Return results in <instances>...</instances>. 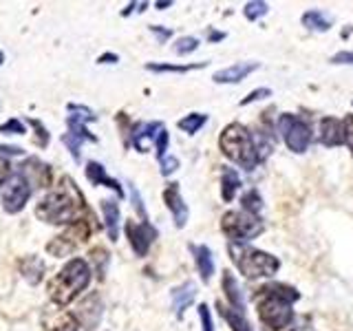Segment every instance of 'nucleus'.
Wrapping results in <instances>:
<instances>
[{
    "instance_id": "obj_44",
    "label": "nucleus",
    "mask_w": 353,
    "mask_h": 331,
    "mask_svg": "<svg viewBox=\"0 0 353 331\" xmlns=\"http://www.w3.org/2000/svg\"><path fill=\"white\" fill-rule=\"evenodd\" d=\"M210 40H223L225 36H223V33H219V31H210V36H208Z\"/></svg>"
},
{
    "instance_id": "obj_1",
    "label": "nucleus",
    "mask_w": 353,
    "mask_h": 331,
    "mask_svg": "<svg viewBox=\"0 0 353 331\" xmlns=\"http://www.w3.org/2000/svg\"><path fill=\"white\" fill-rule=\"evenodd\" d=\"M84 212V197L77 183L71 177H62L60 183L42 199L36 208V217L44 223H77L82 221L80 214Z\"/></svg>"
},
{
    "instance_id": "obj_39",
    "label": "nucleus",
    "mask_w": 353,
    "mask_h": 331,
    "mask_svg": "<svg viewBox=\"0 0 353 331\" xmlns=\"http://www.w3.org/2000/svg\"><path fill=\"white\" fill-rule=\"evenodd\" d=\"M334 64H353V51H340L331 58Z\"/></svg>"
},
{
    "instance_id": "obj_24",
    "label": "nucleus",
    "mask_w": 353,
    "mask_h": 331,
    "mask_svg": "<svg viewBox=\"0 0 353 331\" xmlns=\"http://www.w3.org/2000/svg\"><path fill=\"white\" fill-rule=\"evenodd\" d=\"M75 248H77V243L69 234H60L49 243L47 252H51L53 257H66V254H71Z\"/></svg>"
},
{
    "instance_id": "obj_6",
    "label": "nucleus",
    "mask_w": 353,
    "mask_h": 331,
    "mask_svg": "<svg viewBox=\"0 0 353 331\" xmlns=\"http://www.w3.org/2000/svg\"><path fill=\"white\" fill-rule=\"evenodd\" d=\"M221 230L234 241V243H245L254 237H259L263 232V221L252 214V212H228L223 214V221H221Z\"/></svg>"
},
{
    "instance_id": "obj_46",
    "label": "nucleus",
    "mask_w": 353,
    "mask_h": 331,
    "mask_svg": "<svg viewBox=\"0 0 353 331\" xmlns=\"http://www.w3.org/2000/svg\"><path fill=\"white\" fill-rule=\"evenodd\" d=\"M5 62V53L3 51H0V64H3Z\"/></svg>"
},
{
    "instance_id": "obj_37",
    "label": "nucleus",
    "mask_w": 353,
    "mask_h": 331,
    "mask_svg": "<svg viewBox=\"0 0 353 331\" xmlns=\"http://www.w3.org/2000/svg\"><path fill=\"white\" fill-rule=\"evenodd\" d=\"M29 124L38 130V135H40V146H47V141H49V132H47V128H44L38 119H29Z\"/></svg>"
},
{
    "instance_id": "obj_25",
    "label": "nucleus",
    "mask_w": 353,
    "mask_h": 331,
    "mask_svg": "<svg viewBox=\"0 0 353 331\" xmlns=\"http://www.w3.org/2000/svg\"><path fill=\"white\" fill-rule=\"evenodd\" d=\"M205 121H208L205 113H190V115H185L183 119L176 121V126H179L183 132H188V135H194V132H199V128H201Z\"/></svg>"
},
{
    "instance_id": "obj_15",
    "label": "nucleus",
    "mask_w": 353,
    "mask_h": 331,
    "mask_svg": "<svg viewBox=\"0 0 353 331\" xmlns=\"http://www.w3.org/2000/svg\"><path fill=\"white\" fill-rule=\"evenodd\" d=\"M86 177H88V181H91L93 185H106V188H113V190H115L119 197H124V190H121V185H119L115 179H110V177L106 174V170H104V166H102V163H97V161H88V166H86Z\"/></svg>"
},
{
    "instance_id": "obj_5",
    "label": "nucleus",
    "mask_w": 353,
    "mask_h": 331,
    "mask_svg": "<svg viewBox=\"0 0 353 331\" xmlns=\"http://www.w3.org/2000/svg\"><path fill=\"white\" fill-rule=\"evenodd\" d=\"M230 254L239 272L248 279H261V276H272L279 272V259L268 252L250 248L245 243H230Z\"/></svg>"
},
{
    "instance_id": "obj_11",
    "label": "nucleus",
    "mask_w": 353,
    "mask_h": 331,
    "mask_svg": "<svg viewBox=\"0 0 353 331\" xmlns=\"http://www.w3.org/2000/svg\"><path fill=\"white\" fill-rule=\"evenodd\" d=\"M20 177H25L29 185H36V188H42V185H51L53 181V172L47 163H42L40 159H29L20 166L18 170Z\"/></svg>"
},
{
    "instance_id": "obj_32",
    "label": "nucleus",
    "mask_w": 353,
    "mask_h": 331,
    "mask_svg": "<svg viewBox=\"0 0 353 331\" xmlns=\"http://www.w3.org/2000/svg\"><path fill=\"white\" fill-rule=\"evenodd\" d=\"M165 150H168V130L161 128L157 132V157H159V161L165 157Z\"/></svg>"
},
{
    "instance_id": "obj_34",
    "label": "nucleus",
    "mask_w": 353,
    "mask_h": 331,
    "mask_svg": "<svg viewBox=\"0 0 353 331\" xmlns=\"http://www.w3.org/2000/svg\"><path fill=\"white\" fill-rule=\"evenodd\" d=\"M176 168H179V159H176V157H170V154H165V157L161 159V174H163V177H168V174H172Z\"/></svg>"
},
{
    "instance_id": "obj_28",
    "label": "nucleus",
    "mask_w": 353,
    "mask_h": 331,
    "mask_svg": "<svg viewBox=\"0 0 353 331\" xmlns=\"http://www.w3.org/2000/svg\"><path fill=\"white\" fill-rule=\"evenodd\" d=\"M241 203H243V210H245V212H252V214L259 217L261 208H263V199H261V194L256 190H250V192L243 194Z\"/></svg>"
},
{
    "instance_id": "obj_21",
    "label": "nucleus",
    "mask_w": 353,
    "mask_h": 331,
    "mask_svg": "<svg viewBox=\"0 0 353 331\" xmlns=\"http://www.w3.org/2000/svg\"><path fill=\"white\" fill-rule=\"evenodd\" d=\"M20 272L31 285H36V283H40L42 274H44V263L38 257H27L20 261Z\"/></svg>"
},
{
    "instance_id": "obj_40",
    "label": "nucleus",
    "mask_w": 353,
    "mask_h": 331,
    "mask_svg": "<svg viewBox=\"0 0 353 331\" xmlns=\"http://www.w3.org/2000/svg\"><path fill=\"white\" fill-rule=\"evenodd\" d=\"M11 174V166L7 163V159L0 157V188H5V181L9 179Z\"/></svg>"
},
{
    "instance_id": "obj_41",
    "label": "nucleus",
    "mask_w": 353,
    "mask_h": 331,
    "mask_svg": "<svg viewBox=\"0 0 353 331\" xmlns=\"http://www.w3.org/2000/svg\"><path fill=\"white\" fill-rule=\"evenodd\" d=\"M150 31H152V33H157V38H159L161 42L170 38V31H168V29H161L159 25H150Z\"/></svg>"
},
{
    "instance_id": "obj_18",
    "label": "nucleus",
    "mask_w": 353,
    "mask_h": 331,
    "mask_svg": "<svg viewBox=\"0 0 353 331\" xmlns=\"http://www.w3.org/2000/svg\"><path fill=\"white\" fill-rule=\"evenodd\" d=\"M102 212H104V223H106V232L110 241H117L119 237V205L113 201V199H106L102 201Z\"/></svg>"
},
{
    "instance_id": "obj_16",
    "label": "nucleus",
    "mask_w": 353,
    "mask_h": 331,
    "mask_svg": "<svg viewBox=\"0 0 353 331\" xmlns=\"http://www.w3.org/2000/svg\"><path fill=\"white\" fill-rule=\"evenodd\" d=\"M190 250L194 252V261H196L199 274H201L203 283H208L210 279H212V274H214V259H212V252H210L205 245H190Z\"/></svg>"
},
{
    "instance_id": "obj_9",
    "label": "nucleus",
    "mask_w": 353,
    "mask_h": 331,
    "mask_svg": "<svg viewBox=\"0 0 353 331\" xmlns=\"http://www.w3.org/2000/svg\"><path fill=\"white\" fill-rule=\"evenodd\" d=\"M126 237L130 241V248L137 257H146V252L150 250V243L157 239V230H154L148 221H141V223H135V221H128L126 223Z\"/></svg>"
},
{
    "instance_id": "obj_26",
    "label": "nucleus",
    "mask_w": 353,
    "mask_h": 331,
    "mask_svg": "<svg viewBox=\"0 0 353 331\" xmlns=\"http://www.w3.org/2000/svg\"><path fill=\"white\" fill-rule=\"evenodd\" d=\"M163 126L159 124V121H150V124H139L135 130H132V143H135V148L139 150L141 143H143V137L150 139L154 137V132H159Z\"/></svg>"
},
{
    "instance_id": "obj_36",
    "label": "nucleus",
    "mask_w": 353,
    "mask_h": 331,
    "mask_svg": "<svg viewBox=\"0 0 353 331\" xmlns=\"http://www.w3.org/2000/svg\"><path fill=\"white\" fill-rule=\"evenodd\" d=\"M0 132H14V135H22V132H25V124L18 121V119H9L7 124L0 126Z\"/></svg>"
},
{
    "instance_id": "obj_30",
    "label": "nucleus",
    "mask_w": 353,
    "mask_h": 331,
    "mask_svg": "<svg viewBox=\"0 0 353 331\" xmlns=\"http://www.w3.org/2000/svg\"><path fill=\"white\" fill-rule=\"evenodd\" d=\"M196 47H199V40L192 38V36H185V38H179V40H176V44H174V53L188 55V53H192Z\"/></svg>"
},
{
    "instance_id": "obj_42",
    "label": "nucleus",
    "mask_w": 353,
    "mask_h": 331,
    "mask_svg": "<svg viewBox=\"0 0 353 331\" xmlns=\"http://www.w3.org/2000/svg\"><path fill=\"white\" fill-rule=\"evenodd\" d=\"M25 150H22L20 146H0V154H22Z\"/></svg>"
},
{
    "instance_id": "obj_19",
    "label": "nucleus",
    "mask_w": 353,
    "mask_h": 331,
    "mask_svg": "<svg viewBox=\"0 0 353 331\" xmlns=\"http://www.w3.org/2000/svg\"><path fill=\"white\" fill-rule=\"evenodd\" d=\"M241 188V177L234 168H223L221 170V197L223 201H232L234 194Z\"/></svg>"
},
{
    "instance_id": "obj_14",
    "label": "nucleus",
    "mask_w": 353,
    "mask_h": 331,
    "mask_svg": "<svg viewBox=\"0 0 353 331\" xmlns=\"http://www.w3.org/2000/svg\"><path fill=\"white\" fill-rule=\"evenodd\" d=\"M256 69H259V62H236V64L228 66V69L214 73V82H219V84H234V82L245 80V77L252 71H256Z\"/></svg>"
},
{
    "instance_id": "obj_8",
    "label": "nucleus",
    "mask_w": 353,
    "mask_h": 331,
    "mask_svg": "<svg viewBox=\"0 0 353 331\" xmlns=\"http://www.w3.org/2000/svg\"><path fill=\"white\" fill-rule=\"evenodd\" d=\"M29 197H31V185L27 183V179H25V177H20V174H14L3 188V208H5V212H9V214L20 212V210L25 208V203L29 201Z\"/></svg>"
},
{
    "instance_id": "obj_29",
    "label": "nucleus",
    "mask_w": 353,
    "mask_h": 331,
    "mask_svg": "<svg viewBox=\"0 0 353 331\" xmlns=\"http://www.w3.org/2000/svg\"><path fill=\"white\" fill-rule=\"evenodd\" d=\"M270 11L268 3H261V0H254V3L245 5V18L248 20H259L261 16H265Z\"/></svg>"
},
{
    "instance_id": "obj_22",
    "label": "nucleus",
    "mask_w": 353,
    "mask_h": 331,
    "mask_svg": "<svg viewBox=\"0 0 353 331\" xmlns=\"http://www.w3.org/2000/svg\"><path fill=\"white\" fill-rule=\"evenodd\" d=\"M216 307H219L221 316H223V318L228 320V325H230L232 331H252V327H250V323H248V318L243 316L241 312H236V309H232V307L221 305V303H219Z\"/></svg>"
},
{
    "instance_id": "obj_20",
    "label": "nucleus",
    "mask_w": 353,
    "mask_h": 331,
    "mask_svg": "<svg viewBox=\"0 0 353 331\" xmlns=\"http://www.w3.org/2000/svg\"><path fill=\"white\" fill-rule=\"evenodd\" d=\"M223 290H225V296L230 301V307L243 314V307H245V303H243V294L239 290V283L234 281V276H232L230 272L223 274Z\"/></svg>"
},
{
    "instance_id": "obj_33",
    "label": "nucleus",
    "mask_w": 353,
    "mask_h": 331,
    "mask_svg": "<svg viewBox=\"0 0 353 331\" xmlns=\"http://www.w3.org/2000/svg\"><path fill=\"white\" fill-rule=\"evenodd\" d=\"M270 95H272L270 88H256V91H252L248 97H243V99H241V106H248L250 102H259V99L270 97Z\"/></svg>"
},
{
    "instance_id": "obj_35",
    "label": "nucleus",
    "mask_w": 353,
    "mask_h": 331,
    "mask_svg": "<svg viewBox=\"0 0 353 331\" xmlns=\"http://www.w3.org/2000/svg\"><path fill=\"white\" fill-rule=\"evenodd\" d=\"M199 316H201V323H203V331H214V325H212V316H210V309L205 303L199 305Z\"/></svg>"
},
{
    "instance_id": "obj_7",
    "label": "nucleus",
    "mask_w": 353,
    "mask_h": 331,
    "mask_svg": "<svg viewBox=\"0 0 353 331\" xmlns=\"http://www.w3.org/2000/svg\"><path fill=\"white\" fill-rule=\"evenodd\" d=\"M279 130L287 143V148L294 152H305L312 141V130L305 124L301 117H296L292 113H285L279 119Z\"/></svg>"
},
{
    "instance_id": "obj_38",
    "label": "nucleus",
    "mask_w": 353,
    "mask_h": 331,
    "mask_svg": "<svg viewBox=\"0 0 353 331\" xmlns=\"http://www.w3.org/2000/svg\"><path fill=\"white\" fill-rule=\"evenodd\" d=\"M345 143L351 148V152H353V115H349L347 119H345Z\"/></svg>"
},
{
    "instance_id": "obj_23",
    "label": "nucleus",
    "mask_w": 353,
    "mask_h": 331,
    "mask_svg": "<svg viewBox=\"0 0 353 331\" xmlns=\"http://www.w3.org/2000/svg\"><path fill=\"white\" fill-rule=\"evenodd\" d=\"M303 25L312 31H327L331 27V18L327 14H323V11L312 9L303 16Z\"/></svg>"
},
{
    "instance_id": "obj_17",
    "label": "nucleus",
    "mask_w": 353,
    "mask_h": 331,
    "mask_svg": "<svg viewBox=\"0 0 353 331\" xmlns=\"http://www.w3.org/2000/svg\"><path fill=\"white\" fill-rule=\"evenodd\" d=\"M194 290H196L194 283H185V285L174 287V290H172V309H174V314L179 318L183 316L188 305L194 301V294H196Z\"/></svg>"
},
{
    "instance_id": "obj_2",
    "label": "nucleus",
    "mask_w": 353,
    "mask_h": 331,
    "mask_svg": "<svg viewBox=\"0 0 353 331\" xmlns=\"http://www.w3.org/2000/svg\"><path fill=\"white\" fill-rule=\"evenodd\" d=\"M301 298L294 287L285 285V283H270L261 287L254 296V303H256L259 316L265 325H268V331H281L285 327H290L292 318H294V309L292 305Z\"/></svg>"
},
{
    "instance_id": "obj_3",
    "label": "nucleus",
    "mask_w": 353,
    "mask_h": 331,
    "mask_svg": "<svg viewBox=\"0 0 353 331\" xmlns=\"http://www.w3.org/2000/svg\"><path fill=\"white\" fill-rule=\"evenodd\" d=\"M88 283H91V268L84 259H73L64 265V268L53 276L49 283V294L55 305H69L73 298L84 292Z\"/></svg>"
},
{
    "instance_id": "obj_43",
    "label": "nucleus",
    "mask_w": 353,
    "mask_h": 331,
    "mask_svg": "<svg viewBox=\"0 0 353 331\" xmlns=\"http://www.w3.org/2000/svg\"><path fill=\"white\" fill-rule=\"evenodd\" d=\"M106 60H110V62H117V55L115 53H108V55H102V58H99V62H106Z\"/></svg>"
},
{
    "instance_id": "obj_4",
    "label": "nucleus",
    "mask_w": 353,
    "mask_h": 331,
    "mask_svg": "<svg viewBox=\"0 0 353 331\" xmlns=\"http://www.w3.org/2000/svg\"><path fill=\"white\" fill-rule=\"evenodd\" d=\"M219 146L228 159L252 170L259 163V146L254 143V135L243 124H230L221 132Z\"/></svg>"
},
{
    "instance_id": "obj_31",
    "label": "nucleus",
    "mask_w": 353,
    "mask_h": 331,
    "mask_svg": "<svg viewBox=\"0 0 353 331\" xmlns=\"http://www.w3.org/2000/svg\"><path fill=\"white\" fill-rule=\"evenodd\" d=\"M130 197H132V205H135V210H137V214L141 217V221H148V212H146V208H143V201H141V197H139L135 185H130Z\"/></svg>"
},
{
    "instance_id": "obj_10",
    "label": "nucleus",
    "mask_w": 353,
    "mask_h": 331,
    "mask_svg": "<svg viewBox=\"0 0 353 331\" xmlns=\"http://www.w3.org/2000/svg\"><path fill=\"white\" fill-rule=\"evenodd\" d=\"M42 325L47 331H77V318L60 305H55L44 312Z\"/></svg>"
},
{
    "instance_id": "obj_27",
    "label": "nucleus",
    "mask_w": 353,
    "mask_h": 331,
    "mask_svg": "<svg viewBox=\"0 0 353 331\" xmlns=\"http://www.w3.org/2000/svg\"><path fill=\"white\" fill-rule=\"evenodd\" d=\"M208 62H201V64H154L150 62L148 64V71H154V73H188V71H194V69H203Z\"/></svg>"
},
{
    "instance_id": "obj_45",
    "label": "nucleus",
    "mask_w": 353,
    "mask_h": 331,
    "mask_svg": "<svg viewBox=\"0 0 353 331\" xmlns=\"http://www.w3.org/2000/svg\"><path fill=\"white\" fill-rule=\"evenodd\" d=\"M170 5H172V3H157V7H159V9H163V7H170Z\"/></svg>"
},
{
    "instance_id": "obj_12",
    "label": "nucleus",
    "mask_w": 353,
    "mask_h": 331,
    "mask_svg": "<svg viewBox=\"0 0 353 331\" xmlns=\"http://www.w3.org/2000/svg\"><path fill=\"white\" fill-rule=\"evenodd\" d=\"M163 201H165V205L170 208V212L174 217V225L183 228L185 221H188V205H185V201H183V197L179 192V188H176V183H170L163 190Z\"/></svg>"
},
{
    "instance_id": "obj_13",
    "label": "nucleus",
    "mask_w": 353,
    "mask_h": 331,
    "mask_svg": "<svg viewBox=\"0 0 353 331\" xmlns=\"http://www.w3.org/2000/svg\"><path fill=\"white\" fill-rule=\"evenodd\" d=\"M320 141L329 148L345 143V121L336 117H325L320 121Z\"/></svg>"
}]
</instances>
